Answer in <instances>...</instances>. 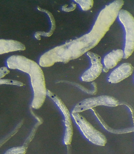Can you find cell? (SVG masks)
I'll list each match as a JSON object with an SVG mask.
<instances>
[{
	"mask_svg": "<svg viewBox=\"0 0 134 154\" xmlns=\"http://www.w3.org/2000/svg\"><path fill=\"white\" fill-rule=\"evenodd\" d=\"M3 84L14 85H17L19 87H22L24 85L23 83L19 81L11 80V79H0V85Z\"/></svg>",
	"mask_w": 134,
	"mask_h": 154,
	"instance_id": "cell-19",
	"label": "cell"
},
{
	"mask_svg": "<svg viewBox=\"0 0 134 154\" xmlns=\"http://www.w3.org/2000/svg\"><path fill=\"white\" fill-rule=\"evenodd\" d=\"M134 67L130 63H123L113 70L108 78L111 83H117L132 75Z\"/></svg>",
	"mask_w": 134,
	"mask_h": 154,
	"instance_id": "cell-9",
	"label": "cell"
},
{
	"mask_svg": "<svg viewBox=\"0 0 134 154\" xmlns=\"http://www.w3.org/2000/svg\"><path fill=\"white\" fill-rule=\"evenodd\" d=\"M10 73V70L8 69L6 66L1 68H0V79L4 78Z\"/></svg>",
	"mask_w": 134,
	"mask_h": 154,
	"instance_id": "cell-20",
	"label": "cell"
},
{
	"mask_svg": "<svg viewBox=\"0 0 134 154\" xmlns=\"http://www.w3.org/2000/svg\"><path fill=\"white\" fill-rule=\"evenodd\" d=\"M26 47L20 42L12 40L0 39V55L26 50Z\"/></svg>",
	"mask_w": 134,
	"mask_h": 154,
	"instance_id": "cell-10",
	"label": "cell"
},
{
	"mask_svg": "<svg viewBox=\"0 0 134 154\" xmlns=\"http://www.w3.org/2000/svg\"><path fill=\"white\" fill-rule=\"evenodd\" d=\"M118 17L126 31L123 58L127 59L130 57L134 51V17L130 13L124 10H120Z\"/></svg>",
	"mask_w": 134,
	"mask_h": 154,
	"instance_id": "cell-5",
	"label": "cell"
},
{
	"mask_svg": "<svg viewBox=\"0 0 134 154\" xmlns=\"http://www.w3.org/2000/svg\"><path fill=\"white\" fill-rule=\"evenodd\" d=\"M8 67L12 69H18L29 74L34 96L31 107L39 109L47 96L45 79L41 67L36 62L24 56L13 55L7 60Z\"/></svg>",
	"mask_w": 134,
	"mask_h": 154,
	"instance_id": "cell-1",
	"label": "cell"
},
{
	"mask_svg": "<svg viewBox=\"0 0 134 154\" xmlns=\"http://www.w3.org/2000/svg\"><path fill=\"white\" fill-rule=\"evenodd\" d=\"M67 5H64L63 6H62V10L64 11L65 12H70L71 11H73L76 9L77 7V5L75 4H72V6L71 7L67 8Z\"/></svg>",
	"mask_w": 134,
	"mask_h": 154,
	"instance_id": "cell-21",
	"label": "cell"
},
{
	"mask_svg": "<svg viewBox=\"0 0 134 154\" xmlns=\"http://www.w3.org/2000/svg\"><path fill=\"white\" fill-rule=\"evenodd\" d=\"M47 96L49 97L56 103L63 115L65 119L64 124L65 128V135L64 138V143L66 145H70L72 143L73 138V129L69 111L61 99L52 91L47 90Z\"/></svg>",
	"mask_w": 134,
	"mask_h": 154,
	"instance_id": "cell-7",
	"label": "cell"
},
{
	"mask_svg": "<svg viewBox=\"0 0 134 154\" xmlns=\"http://www.w3.org/2000/svg\"><path fill=\"white\" fill-rule=\"evenodd\" d=\"M124 51L122 49H118L113 51L106 55L104 59L105 67L109 70L115 67L124 58Z\"/></svg>",
	"mask_w": 134,
	"mask_h": 154,
	"instance_id": "cell-11",
	"label": "cell"
},
{
	"mask_svg": "<svg viewBox=\"0 0 134 154\" xmlns=\"http://www.w3.org/2000/svg\"><path fill=\"white\" fill-rule=\"evenodd\" d=\"M60 82H63V83H64H64H69V84L76 86V87H78V88H80V89L82 90L84 92L86 93L89 94L91 95H95L97 93V91H98V90H97V85L95 82H93L92 83V85H93V88H94L93 90L88 89L85 88L84 86H82V85L78 84V83H73V82H68V81H60L59 82H58V83H60Z\"/></svg>",
	"mask_w": 134,
	"mask_h": 154,
	"instance_id": "cell-14",
	"label": "cell"
},
{
	"mask_svg": "<svg viewBox=\"0 0 134 154\" xmlns=\"http://www.w3.org/2000/svg\"><path fill=\"white\" fill-rule=\"evenodd\" d=\"M87 54L90 59L91 66L83 74L81 78L83 82H92L100 75L103 70V66L99 55L90 51L88 52Z\"/></svg>",
	"mask_w": 134,
	"mask_h": 154,
	"instance_id": "cell-8",
	"label": "cell"
},
{
	"mask_svg": "<svg viewBox=\"0 0 134 154\" xmlns=\"http://www.w3.org/2000/svg\"><path fill=\"white\" fill-rule=\"evenodd\" d=\"M42 123H43L42 122H38L35 125L32 131H31V133H30V135L29 136L28 138L26 139L24 144H23V146L25 147L26 148H27L30 142L32 140L34 137H35V134H36V131H37L38 127H39V126H40V125H41Z\"/></svg>",
	"mask_w": 134,
	"mask_h": 154,
	"instance_id": "cell-16",
	"label": "cell"
},
{
	"mask_svg": "<svg viewBox=\"0 0 134 154\" xmlns=\"http://www.w3.org/2000/svg\"><path fill=\"white\" fill-rule=\"evenodd\" d=\"M27 149L23 146L13 147L8 150L5 154H25Z\"/></svg>",
	"mask_w": 134,
	"mask_h": 154,
	"instance_id": "cell-18",
	"label": "cell"
},
{
	"mask_svg": "<svg viewBox=\"0 0 134 154\" xmlns=\"http://www.w3.org/2000/svg\"><path fill=\"white\" fill-rule=\"evenodd\" d=\"M75 2L78 4L83 11H87L90 10L93 7L94 1H81V0H75Z\"/></svg>",
	"mask_w": 134,
	"mask_h": 154,
	"instance_id": "cell-15",
	"label": "cell"
},
{
	"mask_svg": "<svg viewBox=\"0 0 134 154\" xmlns=\"http://www.w3.org/2000/svg\"><path fill=\"white\" fill-rule=\"evenodd\" d=\"M124 3V1L122 0L115 1L106 6L100 13L92 29L88 33L97 43H99L110 30Z\"/></svg>",
	"mask_w": 134,
	"mask_h": 154,
	"instance_id": "cell-3",
	"label": "cell"
},
{
	"mask_svg": "<svg viewBox=\"0 0 134 154\" xmlns=\"http://www.w3.org/2000/svg\"><path fill=\"white\" fill-rule=\"evenodd\" d=\"M119 104V100L115 98L109 96H102L89 98L80 102L76 104L73 112L79 113L99 106L116 107Z\"/></svg>",
	"mask_w": 134,
	"mask_h": 154,
	"instance_id": "cell-6",
	"label": "cell"
},
{
	"mask_svg": "<svg viewBox=\"0 0 134 154\" xmlns=\"http://www.w3.org/2000/svg\"><path fill=\"white\" fill-rule=\"evenodd\" d=\"M103 71L104 72L106 73H107L109 71V69L107 68L106 67L103 68Z\"/></svg>",
	"mask_w": 134,
	"mask_h": 154,
	"instance_id": "cell-22",
	"label": "cell"
},
{
	"mask_svg": "<svg viewBox=\"0 0 134 154\" xmlns=\"http://www.w3.org/2000/svg\"><path fill=\"white\" fill-rule=\"evenodd\" d=\"M37 8L39 11L43 12L46 13L48 14L49 17L50 19L51 23H52V28L49 32H41V31H39V32H35V36L37 39L38 40H40L41 39V37L40 36H46V37H49L52 36L53 34L54 31L55 29H56V22H55L54 18L53 17V15H52V13L45 9L42 8L38 6Z\"/></svg>",
	"mask_w": 134,
	"mask_h": 154,
	"instance_id": "cell-12",
	"label": "cell"
},
{
	"mask_svg": "<svg viewBox=\"0 0 134 154\" xmlns=\"http://www.w3.org/2000/svg\"><path fill=\"white\" fill-rule=\"evenodd\" d=\"M91 109L92 110L93 113H94L95 116H96L97 119H98V120H99L101 124H102V126H104V127L106 129V130H107V131L110 132L114 133V134H124V133L130 132H132L134 131V130H134V128H132L127 129H126V130H112V129H111V128L107 126V124L105 123L103 119H102V117H101V116L99 115V114H98V112L96 111L95 109H94V108H93V109Z\"/></svg>",
	"mask_w": 134,
	"mask_h": 154,
	"instance_id": "cell-13",
	"label": "cell"
},
{
	"mask_svg": "<svg viewBox=\"0 0 134 154\" xmlns=\"http://www.w3.org/2000/svg\"><path fill=\"white\" fill-rule=\"evenodd\" d=\"M72 115L85 137L93 144L104 146L107 139L102 132L97 130L85 117L79 113L72 111Z\"/></svg>",
	"mask_w": 134,
	"mask_h": 154,
	"instance_id": "cell-4",
	"label": "cell"
},
{
	"mask_svg": "<svg viewBox=\"0 0 134 154\" xmlns=\"http://www.w3.org/2000/svg\"><path fill=\"white\" fill-rule=\"evenodd\" d=\"M23 121H21L20 123L18 124L15 128L14 129V131H12L10 134H9V135L6 136L5 138H4L3 139L1 140L0 141V147H1L4 144H5L6 142H7L9 139H11V138L15 135L18 131H19V129L21 127L22 125L23 124Z\"/></svg>",
	"mask_w": 134,
	"mask_h": 154,
	"instance_id": "cell-17",
	"label": "cell"
},
{
	"mask_svg": "<svg viewBox=\"0 0 134 154\" xmlns=\"http://www.w3.org/2000/svg\"><path fill=\"white\" fill-rule=\"evenodd\" d=\"M95 47L87 34L56 47L43 54L39 60L43 67H50L56 62L67 63L81 57Z\"/></svg>",
	"mask_w": 134,
	"mask_h": 154,
	"instance_id": "cell-2",
	"label": "cell"
}]
</instances>
